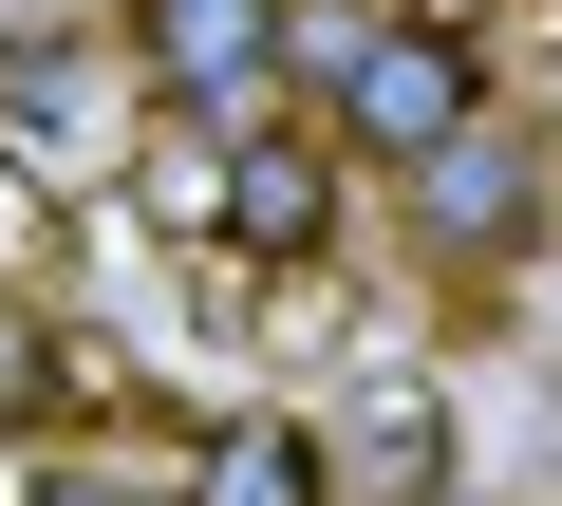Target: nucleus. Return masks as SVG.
<instances>
[{"instance_id":"obj_1","label":"nucleus","mask_w":562,"mask_h":506,"mask_svg":"<svg viewBox=\"0 0 562 506\" xmlns=\"http://www.w3.org/2000/svg\"><path fill=\"white\" fill-rule=\"evenodd\" d=\"M301 113L357 150V169H431V150H469L506 94H487V38L469 20H413V0H301Z\"/></svg>"},{"instance_id":"obj_2","label":"nucleus","mask_w":562,"mask_h":506,"mask_svg":"<svg viewBox=\"0 0 562 506\" xmlns=\"http://www.w3.org/2000/svg\"><path fill=\"white\" fill-rule=\"evenodd\" d=\"M132 188H150V225L225 244V263H319L338 206H357V150H338L319 113H262V132H169Z\"/></svg>"},{"instance_id":"obj_3","label":"nucleus","mask_w":562,"mask_h":506,"mask_svg":"<svg viewBox=\"0 0 562 506\" xmlns=\"http://www.w3.org/2000/svg\"><path fill=\"white\" fill-rule=\"evenodd\" d=\"M132 76L169 132H262V113H301V0H132Z\"/></svg>"},{"instance_id":"obj_4","label":"nucleus","mask_w":562,"mask_h":506,"mask_svg":"<svg viewBox=\"0 0 562 506\" xmlns=\"http://www.w3.org/2000/svg\"><path fill=\"white\" fill-rule=\"evenodd\" d=\"M132 38L94 57V20H20V38H0V169H20V188H113L132 169Z\"/></svg>"},{"instance_id":"obj_5","label":"nucleus","mask_w":562,"mask_h":506,"mask_svg":"<svg viewBox=\"0 0 562 506\" xmlns=\"http://www.w3.org/2000/svg\"><path fill=\"white\" fill-rule=\"evenodd\" d=\"M394 225H413L431 282H506V263H543V225H562V150H543L525 113H487L469 150H431V169L394 188Z\"/></svg>"},{"instance_id":"obj_6","label":"nucleus","mask_w":562,"mask_h":506,"mask_svg":"<svg viewBox=\"0 0 562 506\" xmlns=\"http://www.w3.org/2000/svg\"><path fill=\"white\" fill-rule=\"evenodd\" d=\"M169 506H338V469H319L301 413H225V431H188Z\"/></svg>"},{"instance_id":"obj_7","label":"nucleus","mask_w":562,"mask_h":506,"mask_svg":"<svg viewBox=\"0 0 562 506\" xmlns=\"http://www.w3.org/2000/svg\"><path fill=\"white\" fill-rule=\"evenodd\" d=\"M94 394H113V357H76V319H57V301L0 282V431H57V413H94Z\"/></svg>"},{"instance_id":"obj_8","label":"nucleus","mask_w":562,"mask_h":506,"mask_svg":"<svg viewBox=\"0 0 562 506\" xmlns=\"http://www.w3.org/2000/svg\"><path fill=\"white\" fill-rule=\"evenodd\" d=\"M357 469H375L394 506H450V394H375V431H357Z\"/></svg>"},{"instance_id":"obj_9","label":"nucleus","mask_w":562,"mask_h":506,"mask_svg":"<svg viewBox=\"0 0 562 506\" xmlns=\"http://www.w3.org/2000/svg\"><path fill=\"white\" fill-rule=\"evenodd\" d=\"M20 506H132V487H113V469H38Z\"/></svg>"},{"instance_id":"obj_10","label":"nucleus","mask_w":562,"mask_h":506,"mask_svg":"<svg viewBox=\"0 0 562 506\" xmlns=\"http://www.w3.org/2000/svg\"><path fill=\"white\" fill-rule=\"evenodd\" d=\"M38 206H57V188H20V169H0V263H20V244H38Z\"/></svg>"}]
</instances>
